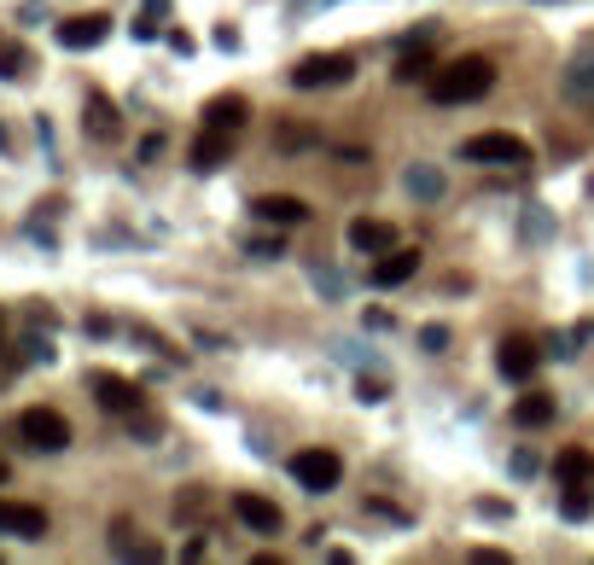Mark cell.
Masks as SVG:
<instances>
[{
  "instance_id": "cell-1",
  "label": "cell",
  "mask_w": 594,
  "mask_h": 565,
  "mask_svg": "<svg viewBox=\"0 0 594 565\" xmlns=\"http://www.w3.org/2000/svg\"><path fill=\"white\" fill-rule=\"evenodd\" d=\"M490 88H495V65L484 53H461V59H449V65H437L426 76V94L437 105H472V100H484Z\"/></svg>"
},
{
  "instance_id": "cell-2",
  "label": "cell",
  "mask_w": 594,
  "mask_h": 565,
  "mask_svg": "<svg viewBox=\"0 0 594 565\" xmlns=\"http://www.w3.org/2000/svg\"><path fill=\"white\" fill-rule=\"evenodd\" d=\"M12 437L18 443H30L35 455H59V449H70V420L59 414V408H24L18 420H12Z\"/></svg>"
},
{
  "instance_id": "cell-3",
  "label": "cell",
  "mask_w": 594,
  "mask_h": 565,
  "mask_svg": "<svg viewBox=\"0 0 594 565\" xmlns=\"http://www.w3.org/2000/svg\"><path fill=\"white\" fill-rule=\"evenodd\" d=\"M466 164H484V169H525L530 164V146L519 140V134L507 129H490V134H472L461 146Z\"/></svg>"
},
{
  "instance_id": "cell-4",
  "label": "cell",
  "mask_w": 594,
  "mask_h": 565,
  "mask_svg": "<svg viewBox=\"0 0 594 565\" xmlns=\"http://www.w3.org/2000/svg\"><path fill=\"white\" fill-rule=\"evenodd\" d=\"M356 76V59L350 53H309V59H297L292 65V88H344Z\"/></svg>"
},
{
  "instance_id": "cell-5",
  "label": "cell",
  "mask_w": 594,
  "mask_h": 565,
  "mask_svg": "<svg viewBox=\"0 0 594 565\" xmlns=\"http://www.w3.org/2000/svg\"><path fill=\"white\" fill-rule=\"evenodd\" d=\"M292 478L309 496H327V490H338V478H344V461L332 449H303V455H292Z\"/></svg>"
},
{
  "instance_id": "cell-6",
  "label": "cell",
  "mask_w": 594,
  "mask_h": 565,
  "mask_svg": "<svg viewBox=\"0 0 594 565\" xmlns=\"http://www.w3.org/2000/svg\"><path fill=\"white\" fill-rule=\"evenodd\" d=\"M88 391L99 397V408H111V414H140L146 408V391L134 385V379H123V373H88Z\"/></svg>"
},
{
  "instance_id": "cell-7",
  "label": "cell",
  "mask_w": 594,
  "mask_h": 565,
  "mask_svg": "<svg viewBox=\"0 0 594 565\" xmlns=\"http://www.w3.org/2000/svg\"><path fill=\"white\" fill-rule=\"evenodd\" d=\"M495 367H501V379H536V367H542V350L530 344V338H501L495 344Z\"/></svg>"
},
{
  "instance_id": "cell-8",
  "label": "cell",
  "mask_w": 594,
  "mask_h": 565,
  "mask_svg": "<svg viewBox=\"0 0 594 565\" xmlns=\"http://www.w3.org/2000/svg\"><path fill=\"white\" fill-rule=\"evenodd\" d=\"M111 35V18L105 12H76V18H65L59 24V47H70V53H88V47H99Z\"/></svg>"
},
{
  "instance_id": "cell-9",
  "label": "cell",
  "mask_w": 594,
  "mask_h": 565,
  "mask_svg": "<svg viewBox=\"0 0 594 565\" xmlns=\"http://www.w3.org/2000/svg\"><path fill=\"white\" fill-rule=\"evenodd\" d=\"M251 216L268 228H297V222H309V204L297 193H263V199H251Z\"/></svg>"
},
{
  "instance_id": "cell-10",
  "label": "cell",
  "mask_w": 594,
  "mask_h": 565,
  "mask_svg": "<svg viewBox=\"0 0 594 565\" xmlns=\"http://www.w3.org/2000/svg\"><path fill=\"white\" fill-rule=\"evenodd\" d=\"M0 531L18 536V542H41V536H47V513L30 507V501H6L0 496Z\"/></svg>"
},
{
  "instance_id": "cell-11",
  "label": "cell",
  "mask_w": 594,
  "mask_h": 565,
  "mask_svg": "<svg viewBox=\"0 0 594 565\" xmlns=\"http://www.w3.org/2000/svg\"><path fill=\"white\" fill-rule=\"evenodd\" d=\"M233 519H239L245 531H257V536L280 531V507H274L268 496H257V490H239V496H233Z\"/></svg>"
},
{
  "instance_id": "cell-12",
  "label": "cell",
  "mask_w": 594,
  "mask_h": 565,
  "mask_svg": "<svg viewBox=\"0 0 594 565\" xmlns=\"http://www.w3.org/2000/svg\"><path fill=\"white\" fill-rule=\"evenodd\" d=\"M414 274H420V251H408V245L379 251V263L367 268V280H373V286H402V280H414Z\"/></svg>"
},
{
  "instance_id": "cell-13",
  "label": "cell",
  "mask_w": 594,
  "mask_h": 565,
  "mask_svg": "<svg viewBox=\"0 0 594 565\" xmlns=\"http://www.w3.org/2000/svg\"><path fill=\"white\" fill-rule=\"evenodd\" d=\"M82 129L94 134V140H117L123 134V111L111 105V94H88V105H82Z\"/></svg>"
},
{
  "instance_id": "cell-14",
  "label": "cell",
  "mask_w": 594,
  "mask_h": 565,
  "mask_svg": "<svg viewBox=\"0 0 594 565\" xmlns=\"http://www.w3.org/2000/svg\"><path fill=\"white\" fill-rule=\"evenodd\" d=\"M245 123H251V105H245V94H216V100L204 105V129L239 134Z\"/></svg>"
},
{
  "instance_id": "cell-15",
  "label": "cell",
  "mask_w": 594,
  "mask_h": 565,
  "mask_svg": "<svg viewBox=\"0 0 594 565\" xmlns=\"http://www.w3.org/2000/svg\"><path fill=\"white\" fill-rule=\"evenodd\" d=\"M391 245H402L391 222H373V216H356V222H350V251L379 257V251H391Z\"/></svg>"
},
{
  "instance_id": "cell-16",
  "label": "cell",
  "mask_w": 594,
  "mask_h": 565,
  "mask_svg": "<svg viewBox=\"0 0 594 565\" xmlns=\"http://www.w3.org/2000/svg\"><path fill=\"white\" fill-rule=\"evenodd\" d=\"M111 554H123V560H164V548H158V542H146L129 519H117V525H111Z\"/></svg>"
},
{
  "instance_id": "cell-17",
  "label": "cell",
  "mask_w": 594,
  "mask_h": 565,
  "mask_svg": "<svg viewBox=\"0 0 594 565\" xmlns=\"http://www.w3.org/2000/svg\"><path fill=\"white\" fill-rule=\"evenodd\" d=\"M187 158H193V169H222L233 158V134H222V129H204L193 140V152H187Z\"/></svg>"
},
{
  "instance_id": "cell-18",
  "label": "cell",
  "mask_w": 594,
  "mask_h": 565,
  "mask_svg": "<svg viewBox=\"0 0 594 565\" xmlns=\"http://www.w3.org/2000/svg\"><path fill=\"white\" fill-rule=\"evenodd\" d=\"M548 420H554V397H548V391H525V397L513 402V426L536 432V426H548Z\"/></svg>"
},
{
  "instance_id": "cell-19",
  "label": "cell",
  "mask_w": 594,
  "mask_h": 565,
  "mask_svg": "<svg viewBox=\"0 0 594 565\" xmlns=\"http://www.w3.org/2000/svg\"><path fill=\"white\" fill-rule=\"evenodd\" d=\"M554 472H560L565 484H594V455H589V449H577V443H571V449H560V461H554Z\"/></svg>"
},
{
  "instance_id": "cell-20",
  "label": "cell",
  "mask_w": 594,
  "mask_h": 565,
  "mask_svg": "<svg viewBox=\"0 0 594 565\" xmlns=\"http://www.w3.org/2000/svg\"><path fill=\"white\" fill-rule=\"evenodd\" d=\"M35 70V59L18 47V41H0V82H24Z\"/></svg>"
},
{
  "instance_id": "cell-21",
  "label": "cell",
  "mask_w": 594,
  "mask_h": 565,
  "mask_svg": "<svg viewBox=\"0 0 594 565\" xmlns=\"http://www.w3.org/2000/svg\"><path fill=\"white\" fill-rule=\"evenodd\" d=\"M274 146H280V152H303V146H321V134L303 129V123H280V129H274Z\"/></svg>"
},
{
  "instance_id": "cell-22",
  "label": "cell",
  "mask_w": 594,
  "mask_h": 565,
  "mask_svg": "<svg viewBox=\"0 0 594 565\" xmlns=\"http://www.w3.org/2000/svg\"><path fill=\"white\" fill-rule=\"evenodd\" d=\"M396 82H426L431 76V59H426V47H414V53H402L396 59V70H391Z\"/></svg>"
},
{
  "instance_id": "cell-23",
  "label": "cell",
  "mask_w": 594,
  "mask_h": 565,
  "mask_svg": "<svg viewBox=\"0 0 594 565\" xmlns=\"http://www.w3.org/2000/svg\"><path fill=\"white\" fill-rule=\"evenodd\" d=\"M560 513H565V519H589V513H594V496H589V484H565V496H560Z\"/></svg>"
},
{
  "instance_id": "cell-24",
  "label": "cell",
  "mask_w": 594,
  "mask_h": 565,
  "mask_svg": "<svg viewBox=\"0 0 594 565\" xmlns=\"http://www.w3.org/2000/svg\"><path fill=\"white\" fill-rule=\"evenodd\" d=\"M565 94H577V100L594 94V59H577V65L565 70Z\"/></svg>"
},
{
  "instance_id": "cell-25",
  "label": "cell",
  "mask_w": 594,
  "mask_h": 565,
  "mask_svg": "<svg viewBox=\"0 0 594 565\" xmlns=\"http://www.w3.org/2000/svg\"><path fill=\"white\" fill-rule=\"evenodd\" d=\"M408 193H414V199H437V193H443V175H437V169H408Z\"/></svg>"
},
{
  "instance_id": "cell-26",
  "label": "cell",
  "mask_w": 594,
  "mask_h": 565,
  "mask_svg": "<svg viewBox=\"0 0 594 565\" xmlns=\"http://www.w3.org/2000/svg\"><path fill=\"white\" fill-rule=\"evenodd\" d=\"M420 344H426L431 356H437V350H449V327H426V333H420Z\"/></svg>"
},
{
  "instance_id": "cell-27",
  "label": "cell",
  "mask_w": 594,
  "mask_h": 565,
  "mask_svg": "<svg viewBox=\"0 0 594 565\" xmlns=\"http://www.w3.org/2000/svg\"><path fill=\"white\" fill-rule=\"evenodd\" d=\"M356 391H362V402H385V379H362Z\"/></svg>"
},
{
  "instance_id": "cell-28",
  "label": "cell",
  "mask_w": 594,
  "mask_h": 565,
  "mask_svg": "<svg viewBox=\"0 0 594 565\" xmlns=\"http://www.w3.org/2000/svg\"><path fill=\"white\" fill-rule=\"evenodd\" d=\"M251 257H280V239H251Z\"/></svg>"
},
{
  "instance_id": "cell-29",
  "label": "cell",
  "mask_w": 594,
  "mask_h": 565,
  "mask_svg": "<svg viewBox=\"0 0 594 565\" xmlns=\"http://www.w3.org/2000/svg\"><path fill=\"white\" fill-rule=\"evenodd\" d=\"M472 560H478V565H501L507 554H501V548H472Z\"/></svg>"
},
{
  "instance_id": "cell-30",
  "label": "cell",
  "mask_w": 594,
  "mask_h": 565,
  "mask_svg": "<svg viewBox=\"0 0 594 565\" xmlns=\"http://www.w3.org/2000/svg\"><path fill=\"white\" fill-rule=\"evenodd\" d=\"M0 152H12V140H6V129H0Z\"/></svg>"
},
{
  "instance_id": "cell-31",
  "label": "cell",
  "mask_w": 594,
  "mask_h": 565,
  "mask_svg": "<svg viewBox=\"0 0 594 565\" xmlns=\"http://www.w3.org/2000/svg\"><path fill=\"white\" fill-rule=\"evenodd\" d=\"M6 478H12V466H6V461H0V484H6Z\"/></svg>"
}]
</instances>
